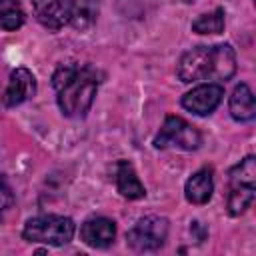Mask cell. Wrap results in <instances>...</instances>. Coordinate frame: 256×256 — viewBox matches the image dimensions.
Here are the masks:
<instances>
[{"label": "cell", "mask_w": 256, "mask_h": 256, "mask_svg": "<svg viewBox=\"0 0 256 256\" xmlns=\"http://www.w3.org/2000/svg\"><path fill=\"white\" fill-rule=\"evenodd\" d=\"M52 86L62 114L70 118H82L94 102L98 76L90 66H80L74 62L62 64L52 76Z\"/></svg>", "instance_id": "1"}, {"label": "cell", "mask_w": 256, "mask_h": 256, "mask_svg": "<svg viewBox=\"0 0 256 256\" xmlns=\"http://www.w3.org/2000/svg\"><path fill=\"white\" fill-rule=\"evenodd\" d=\"M176 72L182 82L228 80L236 72V54L230 44L196 46L182 54Z\"/></svg>", "instance_id": "2"}, {"label": "cell", "mask_w": 256, "mask_h": 256, "mask_svg": "<svg viewBox=\"0 0 256 256\" xmlns=\"http://www.w3.org/2000/svg\"><path fill=\"white\" fill-rule=\"evenodd\" d=\"M230 190L226 208L230 216H240L246 212V208L254 200L256 192V158L246 156L240 164H236L230 170Z\"/></svg>", "instance_id": "3"}, {"label": "cell", "mask_w": 256, "mask_h": 256, "mask_svg": "<svg viewBox=\"0 0 256 256\" xmlns=\"http://www.w3.org/2000/svg\"><path fill=\"white\" fill-rule=\"evenodd\" d=\"M74 222L66 216H36L30 218L22 230L24 240L28 242H42V244H50V246H62L68 244L74 236Z\"/></svg>", "instance_id": "4"}, {"label": "cell", "mask_w": 256, "mask_h": 256, "mask_svg": "<svg viewBox=\"0 0 256 256\" xmlns=\"http://www.w3.org/2000/svg\"><path fill=\"white\" fill-rule=\"evenodd\" d=\"M202 144L200 132L180 116H166L160 132L154 138L156 148H180L196 150Z\"/></svg>", "instance_id": "5"}, {"label": "cell", "mask_w": 256, "mask_h": 256, "mask_svg": "<svg viewBox=\"0 0 256 256\" xmlns=\"http://www.w3.org/2000/svg\"><path fill=\"white\" fill-rule=\"evenodd\" d=\"M168 236V220L160 216H144L134 228L128 232L126 242L136 252H152L158 250Z\"/></svg>", "instance_id": "6"}, {"label": "cell", "mask_w": 256, "mask_h": 256, "mask_svg": "<svg viewBox=\"0 0 256 256\" xmlns=\"http://www.w3.org/2000/svg\"><path fill=\"white\" fill-rule=\"evenodd\" d=\"M222 96H224V88L220 84L208 82V84H200L192 88L190 92H186L182 96V106L196 116H206L216 110Z\"/></svg>", "instance_id": "7"}, {"label": "cell", "mask_w": 256, "mask_h": 256, "mask_svg": "<svg viewBox=\"0 0 256 256\" xmlns=\"http://www.w3.org/2000/svg\"><path fill=\"white\" fill-rule=\"evenodd\" d=\"M72 4L74 0H32L38 22L48 30H60L70 22Z\"/></svg>", "instance_id": "8"}, {"label": "cell", "mask_w": 256, "mask_h": 256, "mask_svg": "<svg viewBox=\"0 0 256 256\" xmlns=\"http://www.w3.org/2000/svg\"><path fill=\"white\" fill-rule=\"evenodd\" d=\"M80 238L90 248H108L116 238V224L104 216L90 218L82 224Z\"/></svg>", "instance_id": "9"}, {"label": "cell", "mask_w": 256, "mask_h": 256, "mask_svg": "<svg viewBox=\"0 0 256 256\" xmlns=\"http://www.w3.org/2000/svg\"><path fill=\"white\" fill-rule=\"evenodd\" d=\"M36 94V78L30 70L26 68H16L12 70L10 74V80H8V88H6V94H4V102L6 106H18L26 100H30L32 96Z\"/></svg>", "instance_id": "10"}, {"label": "cell", "mask_w": 256, "mask_h": 256, "mask_svg": "<svg viewBox=\"0 0 256 256\" xmlns=\"http://www.w3.org/2000/svg\"><path fill=\"white\" fill-rule=\"evenodd\" d=\"M114 180H116V188L118 192L128 198V200H138V198H144L146 190L134 170V166L128 162V160H120L116 164V170H114Z\"/></svg>", "instance_id": "11"}, {"label": "cell", "mask_w": 256, "mask_h": 256, "mask_svg": "<svg viewBox=\"0 0 256 256\" xmlns=\"http://www.w3.org/2000/svg\"><path fill=\"white\" fill-rule=\"evenodd\" d=\"M212 192H214L212 168H200L186 180L184 194H186V200L192 204H206L212 198Z\"/></svg>", "instance_id": "12"}, {"label": "cell", "mask_w": 256, "mask_h": 256, "mask_svg": "<svg viewBox=\"0 0 256 256\" xmlns=\"http://www.w3.org/2000/svg\"><path fill=\"white\" fill-rule=\"evenodd\" d=\"M230 116L238 122H248L256 116L254 94L248 84H238L230 96Z\"/></svg>", "instance_id": "13"}, {"label": "cell", "mask_w": 256, "mask_h": 256, "mask_svg": "<svg viewBox=\"0 0 256 256\" xmlns=\"http://www.w3.org/2000/svg\"><path fill=\"white\" fill-rule=\"evenodd\" d=\"M98 16V0H74L72 14H70V26L76 30H86L96 22Z\"/></svg>", "instance_id": "14"}, {"label": "cell", "mask_w": 256, "mask_h": 256, "mask_svg": "<svg viewBox=\"0 0 256 256\" xmlns=\"http://www.w3.org/2000/svg\"><path fill=\"white\" fill-rule=\"evenodd\" d=\"M24 24V10L16 0H0V28L16 30Z\"/></svg>", "instance_id": "15"}, {"label": "cell", "mask_w": 256, "mask_h": 256, "mask_svg": "<svg viewBox=\"0 0 256 256\" xmlns=\"http://www.w3.org/2000/svg\"><path fill=\"white\" fill-rule=\"evenodd\" d=\"M192 30L198 34H220L224 30V10L216 8L208 14L198 16L192 22Z\"/></svg>", "instance_id": "16"}, {"label": "cell", "mask_w": 256, "mask_h": 256, "mask_svg": "<svg viewBox=\"0 0 256 256\" xmlns=\"http://www.w3.org/2000/svg\"><path fill=\"white\" fill-rule=\"evenodd\" d=\"M158 0H118V8L130 16V18H138L142 14H146L148 6H154Z\"/></svg>", "instance_id": "17"}, {"label": "cell", "mask_w": 256, "mask_h": 256, "mask_svg": "<svg viewBox=\"0 0 256 256\" xmlns=\"http://www.w3.org/2000/svg\"><path fill=\"white\" fill-rule=\"evenodd\" d=\"M10 206H12V194H10L8 188H2V186H0V216H2Z\"/></svg>", "instance_id": "18"}, {"label": "cell", "mask_w": 256, "mask_h": 256, "mask_svg": "<svg viewBox=\"0 0 256 256\" xmlns=\"http://www.w3.org/2000/svg\"><path fill=\"white\" fill-rule=\"evenodd\" d=\"M184 2H188V4H190V2H194V0H184Z\"/></svg>", "instance_id": "19"}]
</instances>
